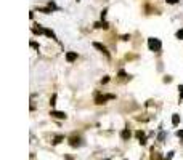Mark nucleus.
Segmentation results:
<instances>
[{"label":"nucleus","instance_id":"nucleus-1","mask_svg":"<svg viewBox=\"0 0 183 160\" xmlns=\"http://www.w3.org/2000/svg\"><path fill=\"white\" fill-rule=\"evenodd\" d=\"M148 48L151 50V51H161V48H162L161 40L156 39V37H151V39H148Z\"/></svg>","mask_w":183,"mask_h":160},{"label":"nucleus","instance_id":"nucleus-2","mask_svg":"<svg viewBox=\"0 0 183 160\" xmlns=\"http://www.w3.org/2000/svg\"><path fill=\"white\" fill-rule=\"evenodd\" d=\"M68 141H69V146H72V147H81V146L84 144L82 138H81V136H77V135H72Z\"/></svg>","mask_w":183,"mask_h":160},{"label":"nucleus","instance_id":"nucleus-3","mask_svg":"<svg viewBox=\"0 0 183 160\" xmlns=\"http://www.w3.org/2000/svg\"><path fill=\"white\" fill-rule=\"evenodd\" d=\"M114 95H98L96 98H95V102L96 104H105L106 101H109V99H114Z\"/></svg>","mask_w":183,"mask_h":160},{"label":"nucleus","instance_id":"nucleus-4","mask_svg":"<svg viewBox=\"0 0 183 160\" xmlns=\"http://www.w3.org/2000/svg\"><path fill=\"white\" fill-rule=\"evenodd\" d=\"M93 46H95V48L98 50V51H101L103 55L106 56V58H111V55H109V51H108V48L105 45H101V43H98V42H93Z\"/></svg>","mask_w":183,"mask_h":160},{"label":"nucleus","instance_id":"nucleus-5","mask_svg":"<svg viewBox=\"0 0 183 160\" xmlns=\"http://www.w3.org/2000/svg\"><path fill=\"white\" fill-rule=\"evenodd\" d=\"M135 136L140 139V144H146V135H145V131L142 130H138L137 133H135Z\"/></svg>","mask_w":183,"mask_h":160},{"label":"nucleus","instance_id":"nucleus-6","mask_svg":"<svg viewBox=\"0 0 183 160\" xmlns=\"http://www.w3.org/2000/svg\"><path fill=\"white\" fill-rule=\"evenodd\" d=\"M76 59H77V53H76V51H68V53H66V61H68V63H74Z\"/></svg>","mask_w":183,"mask_h":160},{"label":"nucleus","instance_id":"nucleus-7","mask_svg":"<svg viewBox=\"0 0 183 160\" xmlns=\"http://www.w3.org/2000/svg\"><path fill=\"white\" fill-rule=\"evenodd\" d=\"M50 115L51 117H55V119H66V114H64V112H61V111H51L50 112Z\"/></svg>","mask_w":183,"mask_h":160},{"label":"nucleus","instance_id":"nucleus-8","mask_svg":"<svg viewBox=\"0 0 183 160\" xmlns=\"http://www.w3.org/2000/svg\"><path fill=\"white\" fill-rule=\"evenodd\" d=\"M32 32H34V34H45V27H42L40 24H35L34 27H32Z\"/></svg>","mask_w":183,"mask_h":160},{"label":"nucleus","instance_id":"nucleus-9","mask_svg":"<svg viewBox=\"0 0 183 160\" xmlns=\"http://www.w3.org/2000/svg\"><path fill=\"white\" fill-rule=\"evenodd\" d=\"M130 136H132V133H130V130H129V128H125V130H122V131H120V138L124 139V141L130 139Z\"/></svg>","mask_w":183,"mask_h":160},{"label":"nucleus","instance_id":"nucleus-10","mask_svg":"<svg viewBox=\"0 0 183 160\" xmlns=\"http://www.w3.org/2000/svg\"><path fill=\"white\" fill-rule=\"evenodd\" d=\"M95 27H98V29H109V22H106V21H98L95 22Z\"/></svg>","mask_w":183,"mask_h":160},{"label":"nucleus","instance_id":"nucleus-11","mask_svg":"<svg viewBox=\"0 0 183 160\" xmlns=\"http://www.w3.org/2000/svg\"><path fill=\"white\" fill-rule=\"evenodd\" d=\"M63 139H64V136H63V135H56L55 138H53V141H51V144H53V146H56V144H59Z\"/></svg>","mask_w":183,"mask_h":160},{"label":"nucleus","instance_id":"nucleus-12","mask_svg":"<svg viewBox=\"0 0 183 160\" xmlns=\"http://www.w3.org/2000/svg\"><path fill=\"white\" fill-rule=\"evenodd\" d=\"M45 35H47V37H51L53 40H56V42H58V39H56V35H55V32L51 31V29H45Z\"/></svg>","mask_w":183,"mask_h":160},{"label":"nucleus","instance_id":"nucleus-13","mask_svg":"<svg viewBox=\"0 0 183 160\" xmlns=\"http://www.w3.org/2000/svg\"><path fill=\"white\" fill-rule=\"evenodd\" d=\"M178 122H180V115H178V114H173V115H172V125L177 126Z\"/></svg>","mask_w":183,"mask_h":160},{"label":"nucleus","instance_id":"nucleus-14","mask_svg":"<svg viewBox=\"0 0 183 160\" xmlns=\"http://www.w3.org/2000/svg\"><path fill=\"white\" fill-rule=\"evenodd\" d=\"M48 8H51V10H59V8L56 7V3L53 2V0H50V2H48Z\"/></svg>","mask_w":183,"mask_h":160},{"label":"nucleus","instance_id":"nucleus-15","mask_svg":"<svg viewBox=\"0 0 183 160\" xmlns=\"http://www.w3.org/2000/svg\"><path fill=\"white\" fill-rule=\"evenodd\" d=\"M164 138H166V133H164V131H161V133H159V136H157V141H159V143H162Z\"/></svg>","mask_w":183,"mask_h":160},{"label":"nucleus","instance_id":"nucleus-16","mask_svg":"<svg viewBox=\"0 0 183 160\" xmlns=\"http://www.w3.org/2000/svg\"><path fill=\"white\" fill-rule=\"evenodd\" d=\"M55 104H56V95H53V96H51V98H50V106H51V107H53Z\"/></svg>","mask_w":183,"mask_h":160},{"label":"nucleus","instance_id":"nucleus-17","mask_svg":"<svg viewBox=\"0 0 183 160\" xmlns=\"http://www.w3.org/2000/svg\"><path fill=\"white\" fill-rule=\"evenodd\" d=\"M177 39H180V40H183V29H180L177 32Z\"/></svg>","mask_w":183,"mask_h":160},{"label":"nucleus","instance_id":"nucleus-18","mask_svg":"<svg viewBox=\"0 0 183 160\" xmlns=\"http://www.w3.org/2000/svg\"><path fill=\"white\" fill-rule=\"evenodd\" d=\"M119 77H122V79H129V75L124 72V70H119Z\"/></svg>","mask_w":183,"mask_h":160},{"label":"nucleus","instance_id":"nucleus-19","mask_svg":"<svg viewBox=\"0 0 183 160\" xmlns=\"http://www.w3.org/2000/svg\"><path fill=\"white\" fill-rule=\"evenodd\" d=\"M29 45L32 46V48H35V50H39V48H40V45H39V43H35V42H31Z\"/></svg>","mask_w":183,"mask_h":160},{"label":"nucleus","instance_id":"nucleus-20","mask_svg":"<svg viewBox=\"0 0 183 160\" xmlns=\"http://www.w3.org/2000/svg\"><path fill=\"white\" fill-rule=\"evenodd\" d=\"M106 13H108V8H105V10L101 11V19L105 21V16H106Z\"/></svg>","mask_w":183,"mask_h":160},{"label":"nucleus","instance_id":"nucleus-21","mask_svg":"<svg viewBox=\"0 0 183 160\" xmlns=\"http://www.w3.org/2000/svg\"><path fill=\"white\" fill-rule=\"evenodd\" d=\"M178 90H180V101H181V99H183V85L178 87Z\"/></svg>","mask_w":183,"mask_h":160},{"label":"nucleus","instance_id":"nucleus-22","mask_svg":"<svg viewBox=\"0 0 183 160\" xmlns=\"http://www.w3.org/2000/svg\"><path fill=\"white\" fill-rule=\"evenodd\" d=\"M177 136H178V138H181V141H183V130H178L177 131Z\"/></svg>","mask_w":183,"mask_h":160},{"label":"nucleus","instance_id":"nucleus-23","mask_svg":"<svg viewBox=\"0 0 183 160\" xmlns=\"http://www.w3.org/2000/svg\"><path fill=\"white\" fill-rule=\"evenodd\" d=\"M177 2H178V0H167V3H169V5H175Z\"/></svg>","mask_w":183,"mask_h":160},{"label":"nucleus","instance_id":"nucleus-24","mask_svg":"<svg viewBox=\"0 0 183 160\" xmlns=\"http://www.w3.org/2000/svg\"><path fill=\"white\" fill-rule=\"evenodd\" d=\"M108 82H109V77H105V79L101 80V83H108Z\"/></svg>","mask_w":183,"mask_h":160}]
</instances>
